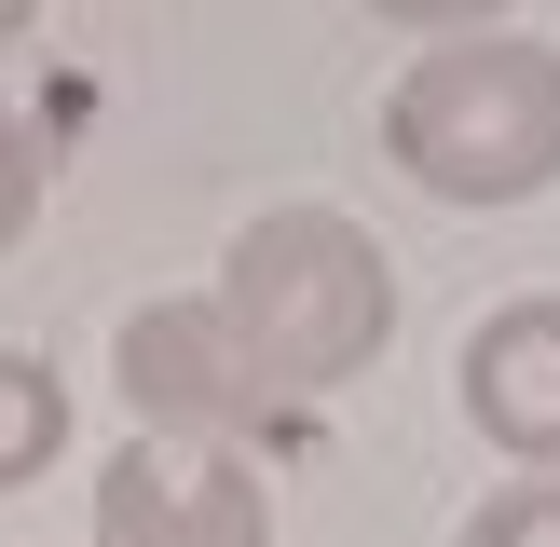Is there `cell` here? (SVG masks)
I'll return each mask as SVG.
<instances>
[{
  "instance_id": "cell-1",
  "label": "cell",
  "mask_w": 560,
  "mask_h": 547,
  "mask_svg": "<svg viewBox=\"0 0 560 547\" xmlns=\"http://www.w3.org/2000/svg\"><path fill=\"white\" fill-rule=\"evenodd\" d=\"M219 328L260 370L273 410H315L397 342V260L370 246L355 206H260L233 246H219Z\"/></svg>"
},
{
  "instance_id": "cell-2",
  "label": "cell",
  "mask_w": 560,
  "mask_h": 547,
  "mask_svg": "<svg viewBox=\"0 0 560 547\" xmlns=\"http://www.w3.org/2000/svg\"><path fill=\"white\" fill-rule=\"evenodd\" d=\"M383 164L438 206H534L560 191V42L452 27L383 82Z\"/></svg>"
},
{
  "instance_id": "cell-3",
  "label": "cell",
  "mask_w": 560,
  "mask_h": 547,
  "mask_svg": "<svg viewBox=\"0 0 560 547\" xmlns=\"http://www.w3.org/2000/svg\"><path fill=\"white\" fill-rule=\"evenodd\" d=\"M96 547H273V492L233 438H151L137 424L96 479Z\"/></svg>"
},
{
  "instance_id": "cell-4",
  "label": "cell",
  "mask_w": 560,
  "mask_h": 547,
  "mask_svg": "<svg viewBox=\"0 0 560 547\" xmlns=\"http://www.w3.org/2000/svg\"><path fill=\"white\" fill-rule=\"evenodd\" d=\"M109 383H124V410H137L151 438H246V424H273L260 370L233 356V328H219L206 288L137 301V315L109 328Z\"/></svg>"
},
{
  "instance_id": "cell-5",
  "label": "cell",
  "mask_w": 560,
  "mask_h": 547,
  "mask_svg": "<svg viewBox=\"0 0 560 547\" xmlns=\"http://www.w3.org/2000/svg\"><path fill=\"white\" fill-rule=\"evenodd\" d=\"M452 383H465V424H479L506 465H560V288L492 301V315L465 328Z\"/></svg>"
},
{
  "instance_id": "cell-6",
  "label": "cell",
  "mask_w": 560,
  "mask_h": 547,
  "mask_svg": "<svg viewBox=\"0 0 560 547\" xmlns=\"http://www.w3.org/2000/svg\"><path fill=\"white\" fill-rule=\"evenodd\" d=\"M55 452H69V383H55L27 342H0V492H27Z\"/></svg>"
},
{
  "instance_id": "cell-7",
  "label": "cell",
  "mask_w": 560,
  "mask_h": 547,
  "mask_svg": "<svg viewBox=\"0 0 560 547\" xmlns=\"http://www.w3.org/2000/svg\"><path fill=\"white\" fill-rule=\"evenodd\" d=\"M452 547H560V465H520L506 492H479Z\"/></svg>"
},
{
  "instance_id": "cell-8",
  "label": "cell",
  "mask_w": 560,
  "mask_h": 547,
  "mask_svg": "<svg viewBox=\"0 0 560 547\" xmlns=\"http://www.w3.org/2000/svg\"><path fill=\"white\" fill-rule=\"evenodd\" d=\"M42 233V137H27V109L0 96V260Z\"/></svg>"
},
{
  "instance_id": "cell-9",
  "label": "cell",
  "mask_w": 560,
  "mask_h": 547,
  "mask_svg": "<svg viewBox=\"0 0 560 547\" xmlns=\"http://www.w3.org/2000/svg\"><path fill=\"white\" fill-rule=\"evenodd\" d=\"M355 14H383V27H410V42H452V27H506L520 0H355Z\"/></svg>"
},
{
  "instance_id": "cell-10",
  "label": "cell",
  "mask_w": 560,
  "mask_h": 547,
  "mask_svg": "<svg viewBox=\"0 0 560 547\" xmlns=\"http://www.w3.org/2000/svg\"><path fill=\"white\" fill-rule=\"evenodd\" d=\"M27 14H42V0H0V55H14V42H27Z\"/></svg>"
}]
</instances>
